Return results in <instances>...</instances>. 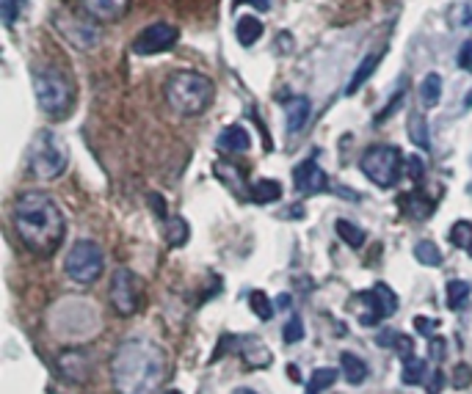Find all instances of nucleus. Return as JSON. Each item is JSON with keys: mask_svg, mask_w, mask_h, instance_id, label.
<instances>
[{"mask_svg": "<svg viewBox=\"0 0 472 394\" xmlns=\"http://www.w3.org/2000/svg\"><path fill=\"white\" fill-rule=\"evenodd\" d=\"M378 61H381V55H368L359 66H356V72H354V78L348 80V88H345V94L351 97V94H356L359 88H362V83H368V78L376 72Z\"/></svg>", "mask_w": 472, "mask_h": 394, "instance_id": "obj_20", "label": "nucleus"}, {"mask_svg": "<svg viewBox=\"0 0 472 394\" xmlns=\"http://www.w3.org/2000/svg\"><path fill=\"white\" fill-rule=\"evenodd\" d=\"M232 345H237V339H235V337H232V334H224V339L218 342V348H216V353L210 356V364H213V361H218L221 356H227V353H230V348H232Z\"/></svg>", "mask_w": 472, "mask_h": 394, "instance_id": "obj_36", "label": "nucleus"}, {"mask_svg": "<svg viewBox=\"0 0 472 394\" xmlns=\"http://www.w3.org/2000/svg\"><path fill=\"white\" fill-rule=\"evenodd\" d=\"M310 113H312V105L307 97H290L287 105H284V127L290 135L304 130V125L310 122Z\"/></svg>", "mask_w": 472, "mask_h": 394, "instance_id": "obj_14", "label": "nucleus"}, {"mask_svg": "<svg viewBox=\"0 0 472 394\" xmlns=\"http://www.w3.org/2000/svg\"><path fill=\"white\" fill-rule=\"evenodd\" d=\"M420 97H423L425 108H433V105L439 102V97H442V78H439L436 72L425 75L423 86H420Z\"/></svg>", "mask_w": 472, "mask_h": 394, "instance_id": "obj_26", "label": "nucleus"}, {"mask_svg": "<svg viewBox=\"0 0 472 394\" xmlns=\"http://www.w3.org/2000/svg\"><path fill=\"white\" fill-rule=\"evenodd\" d=\"M403 166H406L403 152L395 149V146H387V143L370 146V149L362 155V160H359L362 174L368 176L370 182H376L378 188H392V185H398V179L403 176Z\"/></svg>", "mask_w": 472, "mask_h": 394, "instance_id": "obj_6", "label": "nucleus"}, {"mask_svg": "<svg viewBox=\"0 0 472 394\" xmlns=\"http://www.w3.org/2000/svg\"><path fill=\"white\" fill-rule=\"evenodd\" d=\"M376 345H381V348H392L403 361L415 358V356H412V353H415V339L406 337V334H398V331H381V334L376 337Z\"/></svg>", "mask_w": 472, "mask_h": 394, "instance_id": "obj_17", "label": "nucleus"}, {"mask_svg": "<svg viewBox=\"0 0 472 394\" xmlns=\"http://www.w3.org/2000/svg\"><path fill=\"white\" fill-rule=\"evenodd\" d=\"M22 8V0H0V11H3V22L6 28H11L17 22V14Z\"/></svg>", "mask_w": 472, "mask_h": 394, "instance_id": "obj_33", "label": "nucleus"}, {"mask_svg": "<svg viewBox=\"0 0 472 394\" xmlns=\"http://www.w3.org/2000/svg\"><path fill=\"white\" fill-rule=\"evenodd\" d=\"M450 243L456 248H467L472 257V223L470 220H459L453 229H450Z\"/></svg>", "mask_w": 472, "mask_h": 394, "instance_id": "obj_30", "label": "nucleus"}, {"mask_svg": "<svg viewBox=\"0 0 472 394\" xmlns=\"http://www.w3.org/2000/svg\"><path fill=\"white\" fill-rule=\"evenodd\" d=\"M415 257L420 260V265H428V267H439L442 265V251L436 248V243L431 240H420L415 246Z\"/></svg>", "mask_w": 472, "mask_h": 394, "instance_id": "obj_27", "label": "nucleus"}, {"mask_svg": "<svg viewBox=\"0 0 472 394\" xmlns=\"http://www.w3.org/2000/svg\"><path fill=\"white\" fill-rule=\"evenodd\" d=\"M423 174H425L423 157H420V155H409V157H406V176H412L415 182H420Z\"/></svg>", "mask_w": 472, "mask_h": 394, "instance_id": "obj_35", "label": "nucleus"}, {"mask_svg": "<svg viewBox=\"0 0 472 394\" xmlns=\"http://www.w3.org/2000/svg\"><path fill=\"white\" fill-rule=\"evenodd\" d=\"M334 381H337V370H331V367H321V370H315V372L310 375V384H307V394L326 392L329 386H334Z\"/></svg>", "mask_w": 472, "mask_h": 394, "instance_id": "obj_23", "label": "nucleus"}, {"mask_svg": "<svg viewBox=\"0 0 472 394\" xmlns=\"http://www.w3.org/2000/svg\"><path fill=\"white\" fill-rule=\"evenodd\" d=\"M55 28L61 31V36H64L67 42L75 44L78 50H92V47H97V42H99V31H97L95 25L86 22V20H78V17H72V14L58 17V20H55Z\"/></svg>", "mask_w": 472, "mask_h": 394, "instance_id": "obj_10", "label": "nucleus"}, {"mask_svg": "<svg viewBox=\"0 0 472 394\" xmlns=\"http://www.w3.org/2000/svg\"><path fill=\"white\" fill-rule=\"evenodd\" d=\"M290 304H293V298H290V295H287V293H282V295H279V298H277V307L287 309V307H290Z\"/></svg>", "mask_w": 472, "mask_h": 394, "instance_id": "obj_43", "label": "nucleus"}, {"mask_svg": "<svg viewBox=\"0 0 472 394\" xmlns=\"http://www.w3.org/2000/svg\"><path fill=\"white\" fill-rule=\"evenodd\" d=\"M340 367H342V375H345V381L351 384V386H359V384H365L368 381V364L359 358V356H354V353H342L340 356Z\"/></svg>", "mask_w": 472, "mask_h": 394, "instance_id": "obj_18", "label": "nucleus"}, {"mask_svg": "<svg viewBox=\"0 0 472 394\" xmlns=\"http://www.w3.org/2000/svg\"><path fill=\"white\" fill-rule=\"evenodd\" d=\"M243 3H251V6H257V8H263V11L271 6V0H243Z\"/></svg>", "mask_w": 472, "mask_h": 394, "instance_id": "obj_45", "label": "nucleus"}, {"mask_svg": "<svg viewBox=\"0 0 472 394\" xmlns=\"http://www.w3.org/2000/svg\"><path fill=\"white\" fill-rule=\"evenodd\" d=\"M282 339L287 345H296V342H301L304 339V323H301V317L298 314H293L290 317V323L282 328Z\"/></svg>", "mask_w": 472, "mask_h": 394, "instance_id": "obj_32", "label": "nucleus"}, {"mask_svg": "<svg viewBox=\"0 0 472 394\" xmlns=\"http://www.w3.org/2000/svg\"><path fill=\"white\" fill-rule=\"evenodd\" d=\"M293 185H296L298 193L312 196V193H321V190L329 188V176L324 174V169L315 160H304L293 169Z\"/></svg>", "mask_w": 472, "mask_h": 394, "instance_id": "obj_12", "label": "nucleus"}, {"mask_svg": "<svg viewBox=\"0 0 472 394\" xmlns=\"http://www.w3.org/2000/svg\"><path fill=\"white\" fill-rule=\"evenodd\" d=\"M69 152L64 141L53 130L36 132V138L28 146V171L36 179H58L67 171Z\"/></svg>", "mask_w": 472, "mask_h": 394, "instance_id": "obj_5", "label": "nucleus"}, {"mask_svg": "<svg viewBox=\"0 0 472 394\" xmlns=\"http://www.w3.org/2000/svg\"><path fill=\"white\" fill-rule=\"evenodd\" d=\"M403 94H406V88H398V91H395V97L389 99V105H387V108L381 111V116H378L376 122H384V119H389V116L395 113V105H401V99H403Z\"/></svg>", "mask_w": 472, "mask_h": 394, "instance_id": "obj_37", "label": "nucleus"}, {"mask_svg": "<svg viewBox=\"0 0 472 394\" xmlns=\"http://www.w3.org/2000/svg\"><path fill=\"white\" fill-rule=\"evenodd\" d=\"M249 143H251V138H249V130L246 127H240V125H232V127H227V130H221L218 135V141H216V146L221 149V152H246L249 149Z\"/></svg>", "mask_w": 472, "mask_h": 394, "instance_id": "obj_16", "label": "nucleus"}, {"mask_svg": "<svg viewBox=\"0 0 472 394\" xmlns=\"http://www.w3.org/2000/svg\"><path fill=\"white\" fill-rule=\"evenodd\" d=\"M86 14L97 22H113L127 11L130 0H81Z\"/></svg>", "mask_w": 472, "mask_h": 394, "instance_id": "obj_15", "label": "nucleus"}, {"mask_svg": "<svg viewBox=\"0 0 472 394\" xmlns=\"http://www.w3.org/2000/svg\"><path fill=\"white\" fill-rule=\"evenodd\" d=\"M58 370H61L64 378L81 384V381L89 378L92 364H89V356H86L83 351H64L61 356H58Z\"/></svg>", "mask_w": 472, "mask_h": 394, "instance_id": "obj_13", "label": "nucleus"}, {"mask_svg": "<svg viewBox=\"0 0 472 394\" xmlns=\"http://www.w3.org/2000/svg\"><path fill=\"white\" fill-rule=\"evenodd\" d=\"M235 34H237V42L243 44V47H251V44L263 36V22H260L257 17H240Z\"/></svg>", "mask_w": 472, "mask_h": 394, "instance_id": "obj_21", "label": "nucleus"}, {"mask_svg": "<svg viewBox=\"0 0 472 394\" xmlns=\"http://www.w3.org/2000/svg\"><path fill=\"white\" fill-rule=\"evenodd\" d=\"M459 64H461V69H470L472 72V42H467L461 47V52H459Z\"/></svg>", "mask_w": 472, "mask_h": 394, "instance_id": "obj_39", "label": "nucleus"}, {"mask_svg": "<svg viewBox=\"0 0 472 394\" xmlns=\"http://www.w3.org/2000/svg\"><path fill=\"white\" fill-rule=\"evenodd\" d=\"M163 394H180V392H174V389H172V392H163Z\"/></svg>", "mask_w": 472, "mask_h": 394, "instance_id": "obj_47", "label": "nucleus"}, {"mask_svg": "<svg viewBox=\"0 0 472 394\" xmlns=\"http://www.w3.org/2000/svg\"><path fill=\"white\" fill-rule=\"evenodd\" d=\"M180 39V31L172 25V22H155L149 28H144L141 34L133 39V52L139 55H158V52H166L172 50Z\"/></svg>", "mask_w": 472, "mask_h": 394, "instance_id": "obj_9", "label": "nucleus"}, {"mask_svg": "<svg viewBox=\"0 0 472 394\" xmlns=\"http://www.w3.org/2000/svg\"><path fill=\"white\" fill-rule=\"evenodd\" d=\"M334 229H337V234L342 237V243H348L351 248H362L365 246V229H359V226H354L351 220L340 218L337 223H334Z\"/></svg>", "mask_w": 472, "mask_h": 394, "instance_id": "obj_22", "label": "nucleus"}, {"mask_svg": "<svg viewBox=\"0 0 472 394\" xmlns=\"http://www.w3.org/2000/svg\"><path fill=\"white\" fill-rule=\"evenodd\" d=\"M356 301H362V304H368V309H373L370 325H373V323H381L384 317H392V314L398 311V295H395L392 287L384 284V281L373 284V290H368V293H359Z\"/></svg>", "mask_w": 472, "mask_h": 394, "instance_id": "obj_11", "label": "nucleus"}, {"mask_svg": "<svg viewBox=\"0 0 472 394\" xmlns=\"http://www.w3.org/2000/svg\"><path fill=\"white\" fill-rule=\"evenodd\" d=\"M445 386V378H442V370L431 372V381H428V392L431 394H439V389Z\"/></svg>", "mask_w": 472, "mask_h": 394, "instance_id": "obj_40", "label": "nucleus"}, {"mask_svg": "<svg viewBox=\"0 0 472 394\" xmlns=\"http://www.w3.org/2000/svg\"><path fill=\"white\" fill-rule=\"evenodd\" d=\"M467 298H470V284H467V281H461V279L447 281V309L459 311V309L467 304Z\"/></svg>", "mask_w": 472, "mask_h": 394, "instance_id": "obj_24", "label": "nucleus"}, {"mask_svg": "<svg viewBox=\"0 0 472 394\" xmlns=\"http://www.w3.org/2000/svg\"><path fill=\"white\" fill-rule=\"evenodd\" d=\"M249 307H251V311H254L260 320H271V317H274V304H271V298H268L263 290L249 293Z\"/></svg>", "mask_w": 472, "mask_h": 394, "instance_id": "obj_29", "label": "nucleus"}, {"mask_svg": "<svg viewBox=\"0 0 472 394\" xmlns=\"http://www.w3.org/2000/svg\"><path fill=\"white\" fill-rule=\"evenodd\" d=\"M251 199L257 204H274L282 199V185L277 179H260L251 185Z\"/></svg>", "mask_w": 472, "mask_h": 394, "instance_id": "obj_19", "label": "nucleus"}, {"mask_svg": "<svg viewBox=\"0 0 472 394\" xmlns=\"http://www.w3.org/2000/svg\"><path fill=\"white\" fill-rule=\"evenodd\" d=\"M111 304L116 314L130 317L141 307V279L130 267H116L111 276Z\"/></svg>", "mask_w": 472, "mask_h": 394, "instance_id": "obj_8", "label": "nucleus"}, {"mask_svg": "<svg viewBox=\"0 0 472 394\" xmlns=\"http://www.w3.org/2000/svg\"><path fill=\"white\" fill-rule=\"evenodd\" d=\"M409 138L415 141V146L420 149H428V125H425V116L423 113H412L409 116Z\"/></svg>", "mask_w": 472, "mask_h": 394, "instance_id": "obj_28", "label": "nucleus"}, {"mask_svg": "<svg viewBox=\"0 0 472 394\" xmlns=\"http://www.w3.org/2000/svg\"><path fill=\"white\" fill-rule=\"evenodd\" d=\"M232 394H257V392H254V389H235Z\"/></svg>", "mask_w": 472, "mask_h": 394, "instance_id": "obj_46", "label": "nucleus"}, {"mask_svg": "<svg viewBox=\"0 0 472 394\" xmlns=\"http://www.w3.org/2000/svg\"><path fill=\"white\" fill-rule=\"evenodd\" d=\"M287 375H290V381H293V384H298V381H301V375H298V367H293V364L287 367Z\"/></svg>", "mask_w": 472, "mask_h": 394, "instance_id": "obj_44", "label": "nucleus"}, {"mask_svg": "<svg viewBox=\"0 0 472 394\" xmlns=\"http://www.w3.org/2000/svg\"><path fill=\"white\" fill-rule=\"evenodd\" d=\"M453 386L461 392V389H470L472 386V367L470 364H459L453 370Z\"/></svg>", "mask_w": 472, "mask_h": 394, "instance_id": "obj_34", "label": "nucleus"}, {"mask_svg": "<svg viewBox=\"0 0 472 394\" xmlns=\"http://www.w3.org/2000/svg\"><path fill=\"white\" fill-rule=\"evenodd\" d=\"M163 353L146 339L122 342L111 358V384L116 394H152L163 381Z\"/></svg>", "mask_w": 472, "mask_h": 394, "instance_id": "obj_2", "label": "nucleus"}, {"mask_svg": "<svg viewBox=\"0 0 472 394\" xmlns=\"http://www.w3.org/2000/svg\"><path fill=\"white\" fill-rule=\"evenodd\" d=\"M166 102L174 113L180 116H199L210 108L213 97H216V86L207 75L202 72H190V69H180L174 75H169L166 86Z\"/></svg>", "mask_w": 472, "mask_h": 394, "instance_id": "obj_3", "label": "nucleus"}, {"mask_svg": "<svg viewBox=\"0 0 472 394\" xmlns=\"http://www.w3.org/2000/svg\"><path fill=\"white\" fill-rule=\"evenodd\" d=\"M149 207L160 216V218H166V204H163V196H158V193H152L149 196Z\"/></svg>", "mask_w": 472, "mask_h": 394, "instance_id": "obj_41", "label": "nucleus"}, {"mask_svg": "<svg viewBox=\"0 0 472 394\" xmlns=\"http://www.w3.org/2000/svg\"><path fill=\"white\" fill-rule=\"evenodd\" d=\"M436 325H439L436 320H428V317H415V328H417L420 334H425V337H431Z\"/></svg>", "mask_w": 472, "mask_h": 394, "instance_id": "obj_38", "label": "nucleus"}, {"mask_svg": "<svg viewBox=\"0 0 472 394\" xmlns=\"http://www.w3.org/2000/svg\"><path fill=\"white\" fill-rule=\"evenodd\" d=\"M166 237H169V246H186L188 243V223L183 218H172L169 220V232H166Z\"/></svg>", "mask_w": 472, "mask_h": 394, "instance_id": "obj_31", "label": "nucleus"}, {"mask_svg": "<svg viewBox=\"0 0 472 394\" xmlns=\"http://www.w3.org/2000/svg\"><path fill=\"white\" fill-rule=\"evenodd\" d=\"M64 270H67V276L75 284H95L97 279L105 273L102 248L97 246L95 240H78V243H72V248L67 254V262H64Z\"/></svg>", "mask_w": 472, "mask_h": 394, "instance_id": "obj_7", "label": "nucleus"}, {"mask_svg": "<svg viewBox=\"0 0 472 394\" xmlns=\"http://www.w3.org/2000/svg\"><path fill=\"white\" fill-rule=\"evenodd\" d=\"M428 372V364H425L423 358H409L406 364H403V384L406 386H420L425 384V375Z\"/></svg>", "mask_w": 472, "mask_h": 394, "instance_id": "obj_25", "label": "nucleus"}, {"mask_svg": "<svg viewBox=\"0 0 472 394\" xmlns=\"http://www.w3.org/2000/svg\"><path fill=\"white\" fill-rule=\"evenodd\" d=\"M34 94H36L39 108L50 119H64L75 105V88L69 83V78L53 66L34 72Z\"/></svg>", "mask_w": 472, "mask_h": 394, "instance_id": "obj_4", "label": "nucleus"}, {"mask_svg": "<svg viewBox=\"0 0 472 394\" xmlns=\"http://www.w3.org/2000/svg\"><path fill=\"white\" fill-rule=\"evenodd\" d=\"M431 356H433V358H442V356H445V339L431 337Z\"/></svg>", "mask_w": 472, "mask_h": 394, "instance_id": "obj_42", "label": "nucleus"}, {"mask_svg": "<svg viewBox=\"0 0 472 394\" xmlns=\"http://www.w3.org/2000/svg\"><path fill=\"white\" fill-rule=\"evenodd\" d=\"M11 223L22 246L36 257H53L67 234V220L48 193L25 190L11 207Z\"/></svg>", "mask_w": 472, "mask_h": 394, "instance_id": "obj_1", "label": "nucleus"}]
</instances>
